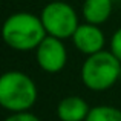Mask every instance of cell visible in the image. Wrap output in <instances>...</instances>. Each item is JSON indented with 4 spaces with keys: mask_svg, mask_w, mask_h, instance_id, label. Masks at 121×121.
Wrapping results in <instances>:
<instances>
[{
    "mask_svg": "<svg viewBox=\"0 0 121 121\" xmlns=\"http://www.w3.org/2000/svg\"><path fill=\"white\" fill-rule=\"evenodd\" d=\"M3 40L11 49L18 52L35 51L48 35L40 15L31 12H14L3 23Z\"/></svg>",
    "mask_w": 121,
    "mask_h": 121,
    "instance_id": "6da1fadb",
    "label": "cell"
},
{
    "mask_svg": "<svg viewBox=\"0 0 121 121\" xmlns=\"http://www.w3.org/2000/svg\"><path fill=\"white\" fill-rule=\"evenodd\" d=\"M39 91L34 80L22 71H8L0 77V106L8 112H25L35 104Z\"/></svg>",
    "mask_w": 121,
    "mask_h": 121,
    "instance_id": "7a4b0ae2",
    "label": "cell"
},
{
    "mask_svg": "<svg viewBox=\"0 0 121 121\" xmlns=\"http://www.w3.org/2000/svg\"><path fill=\"white\" fill-rule=\"evenodd\" d=\"M120 72L121 61L110 51L103 49L97 54L87 55L81 65L80 77L87 89L94 92H103L120 81Z\"/></svg>",
    "mask_w": 121,
    "mask_h": 121,
    "instance_id": "3957f363",
    "label": "cell"
},
{
    "mask_svg": "<svg viewBox=\"0 0 121 121\" xmlns=\"http://www.w3.org/2000/svg\"><path fill=\"white\" fill-rule=\"evenodd\" d=\"M40 18L48 35H54L61 40L72 39L80 25L75 9L69 3L60 0H52L44 5L40 12Z\"/></svg>",
    "mask_w": 121,
    "mask_h": 121,
    "instance_id": "277c9868",
    "label": "cell"
},
{
    "mask_svg": "<svg viewBox=\"0 0 121 121\" xmlns=\"http://www.w3.org/2000/svg\"><path fill=\"white\" fill-rule=\"evenodd\" d=\"M37 65L48 74H57L65 69L68 63V51L61 39L46 35L35 49Z\"/></svg>",
    "mask_w": 121,
    "mask_h": 121,
    "instance_id": "5b68a950",
    "label": "cell"
},
{
    "mask_svg": "<svg viewBox=\"0 0 121 121\" xmlns=\"http://www.w3.org/2000/svg\"><path fill=\"white\" fill-rule=\"evenodd\" d=\"M74 46L84 55H92L104 49L106 44V37L104 32L98 25L92 23H80L77 31L72 35Z\"/></svg>",
    "mask_w": 121,
    "mask_h": 121,
    "instance_id": "8992f818",
    "label": "cell"
},
{
    "mask_svg": "<svg viewBox=\"0 0 121 121\" xmlns=\"http://www.w3.org/2000/svg\"><path fill=\"white\" fill-rule=\"evenodd\" d=\"M91 110L86 100L77 95H69L57 104V117L60 121H84Z\"/></svg>",
    "mask_w": 121,
    "mask_h": 121,
    "instance_id": "52a82bcc",
    "label": "cell"
},
{
    "mask_svg": "<svg viewBox=\"0 0 121 121\" xmlns=\"http://www.w3.org/2000/svg\"><path fill=\"white\" fill-rule=\"evenodd\" d=\"M112 6L113 0H84L81 12L87 23L100 26L109 20L112 14Z\"/></svg>",
    "mask_w": 121,
    "mask_h": 121,
    "instance_id": "ba28073f",
    "label": "cell"
},
{
    "mask_svg": "<svg viewBox=\"0 0 121 121\" xmlns=\"http://www.w3.org/2000/svg\"><path fill=\"white\" fill-rule=\"evenodd\" d=\"M84 121H121V110L115 106L100 104V106L91 107L87 118Z\"/></svg>",
    "mask_w": 121,
    "mask_h": 121,
    "instance_id": "9c48e42d",
    "label": "cell"
},
{
    "mask_svg": "<svg viewBox=\"0 0 121 121\" xmlns=\"http://www.w3.org/2000/svg\"><path fill=\"white\" fill-rule=\"evenodd\" d=\"M109 51L121 61V28H118L113 32L112 39H110V49Z\"/></svg>",
    "mask_w": 121,
    "mask_h": 121,
    "instance_id": "30bf717a",
    "label": "cell"
},
{
    "mask_svg": "<svg viewBox=\"0 0 121 121\" xmlns=\"http://www.w3.org/2000/svg\"><path fill=\"white\" fill-rule=\"evenodd\" d=\"M5 121H40V118L31 113L29 110H25V112H12L5 118Z\"/></svg>",
    "mask_w": 121,
    "mask_h": 121,
    "instance_id": "8fae6325",
    "label": "cell"
},
{
    "mask_svg": "<svg viewBox=\"0 0 121 121\" xmlns=\"http://www.w3.org/2000/svg\"><path fill=\"white\" fill-rule=\"evenodd\" d=\"M120 81H121V72H120Z\"/></svg>",
    "mask_w": 121,
    "mask_h": 121,
    "instance_id": "7c38bea8",
    "label": "cell"
}]
</instances>
